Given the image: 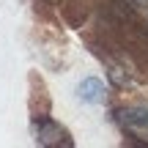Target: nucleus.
I'll return each mask as SVG.
<instances>
[{"mask_svg": "<svg viewBox=\"0 0 148 148\" xmlns=\"http://www.w3.org/2000/svg\"><path fill=\"white\" fill-rule=\"evenodd\" d=\"M36 137L41 143V148H63L66 129L52 118H41V121H36Z\"/></svg>", "mask_w": 148, "mask_h": 148, "instance_id": "nucleus-1", "label": "nucleus"}, {"mask_svg": "<svg viewBox=\"0 0 148 148\" xmlns=\"http://www.w3.org/2000/svg\"><path fill=\"white\" fill-rule=\"evenodd\" d=\"M110 79H112L115 85H121V88H126V85H132V82H134V79L129 77V74H123L115 63H110Z\"/></svg>", "mask_w": 148, "mask_h": 148, "instance_id": "nucleus-4", "label": "nucleus"}, {"mask_svg": "<svg viewBox=\"0 0 148 148\" xmlns=\"http://www.w3.org/2000/svg\"><path fill=\"white\" fill-rule=\"evenodd\" d=\"M145 14H148V11H145Z\"/></svg>", "mask_w": 148, "mask_h": 148, "instance_id": "nucleus-6", "label": "nucleus"}, {"mask_svg": "<svg viewBox=\"0 0 148 148\" xmlns=\"http://www.w3.org/2000/svg\"><path fill=\"white\" fill-rule=\"evenodd\" d=\"M52 3H58V0H52Z\"/></svg>", "mask_w": 148, "mask_h": 148, "instance_id": "nucleus-5", "label": "nucleus"}, {"mask_svg": "<svg viewBox=\"0 0 148 148\" xmlns=\"http://www.w3.org/2000/svg\"><path fill=\"white\" fill-rule=\"evenodd\" d=\"M118 121L129 129H148V107L145 104H134V107H123L118 112Z\"/></svg>", "mask_w": 148, "mask_h": 148, "instance_id": "nucleus-2", "label": "nucleus"}, {"mask_svg": "<svg viewBox=\"0 0 148 148\" xmlns=\"http://www.w3.org/2000/svg\"><path fill=\"white\" fill-rule=\"evenodd\" d=\"M104 88H107V85L101 82L99 77H88V79H82V82L77 85V96L85 99V101H101Z\"/></svg>", "mask_w": 148, "mask_h": 148, "instance_id": "nucleus-3", "label": "nucleus"}]
</instances>
